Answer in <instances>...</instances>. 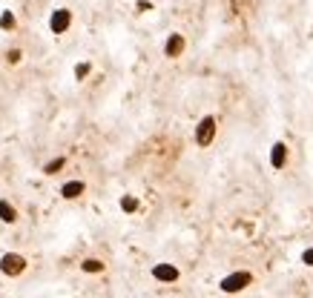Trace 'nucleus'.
Masks as SVG:
<instances>
[{"mask_svg":"<svg viewBox=\"0 0 313 298\" xmlns=\"http://www.w3.org/2000/svg\"><path fill=\"white\" fill-rule=\"evenodd\" d=\"M250 284H253V272H247V269H236V272L224 275V278L219 281L221 293H227V296H236V293L247 290Z\"/></svg>","mask_w":313,"mask_h":298,"instance_id":"f257e3e1","label":"nucleus"},{"mask_svg":"<svg viewBox=\"0 0 313 298\" xmlns=\"http://www.w3.org/2000/svg\"><path fill=\"white\" fill-rule=\"evenodd\" d=\"M216 118L213 115H204V118L198 120V126H195V144L198 147H210L213 144V138H216Z\"/></svg>","mask_w":313,"mask_h":298,"instance_id":"f03ea898","label":"nucleus"},{"mask_svg":"<svg viewBox=\"0 0 313 298\" xmlns=\"http://www.w3.org/2000/svg\"><path fill=\"white\" fill-rule=\"evenodd\" d=\"M0 269H3V275H20L23 269H26V258L23 255H17V252H6L3 258H0Z\"/></svg>","mask_w":313,"mask_h":298,"instance_id":"7ed1b4c3","label":"nucleus"},{"mask_svg":"<svg viewBox=\"0 0 313 298\" xmlns=\"http://www.w3.org/2000/svg\"><path fill=\"white\" fill-rule=\"evenodd\" d=\"M69 26H72V12L69 9H55L52 17H49V29L55 32V34H63Z\"/></svg>","mask_w":313,"mask_h":298,"instance_id":"20e7f679","label":"nucleus"},{"mask_svg":"<svg viewBox=\"0 0 313 298\" xmlns=\"http://www.w3.org/2000/svg\"><path fill=\"white\" fill-rule=\"evenodd\" d=\"M284 164H287V144L284 141H276L270 147V166L279 172V169H284Z\"/></svg>","mask_w":313,"mask_h":298,"instance_id":"39448f33","label":"nucleus"},{"mask_svg":"<svg viewBox=\"0 0 313 298\" xmlns=\"http://www.w3.org/2000/svg\"><path fill=\"white\" fill-rule=\"evenodd\" d=\"M153 278L164 281V284H173V281H178V267H173V264H156L153 267Z\"/></svg>","mask_w":313,"mask_h":298,"instance_id":"423d86ee","label":"nucleus"},{"mask_svg":"<svg viewBox=\"0 0 313 298\" xmlns=\"http://www.w3.org/2000/svg\"><path fill=\"white\" fill-rule=\"evenodd\" d=\"M181 52H184V37L181 34H170L167 43H164V55L167 58H181Z\"/></svg>","mask_w":313,"mask_h":298,"instance_id":"0eeeda50","label":"nucleus"},{"mask_svg":"<svg viewBox=\"0 0 313 298\" xmlns=\"http://www.w3.org/2000/svg\"><path fill=\"white\" fill-rule=\"evenodd\" d=\"M84 189H87V183L84 181H66L61 186V195L66 198V201H72V198H81L84 195Z\"/></svg>","mask_w":313,"mask_h":298,"instance_id":"6e6552de","label":"nucleus"},{"mask_svg":"<svg viewBox=\"0 0 313 298\" xmlns=\"http://www.w3.org/2000/svg\"><path fill=\"white\" fill-rule=\"evenodd\" d=\"M0 221L3 224H15L17 221V209L12 207L9 201H0Z\"/></svg>","mask_w":313,"mask_h":298,"instance_id":"1a4fd4ad","label":"nucleus"},{"mask_svg":"<svg viewBox=\"0 0 313 298\" xmlns=\"http://www.w3.org/2000/svg\"><path fill=\"white\" fill-rule=\"evenodd\" d=\"M81 269H84V272H89V275H95V272H104V261H98V258H87V261L81 264Z\"/></svg>","mask_w":313,"mask_h":298,"instance_id":"9d476101","label":"nucleus"},{"mask_svg":"<svg viewBox=\"0 0 313 298\" xmlns=\"http://www.w3.org/2000/svg\"><path fill=\"white\" fill-rule=\"evenodd\" d=\"M63 166H66V158H55V161H49V164L43 166V172H46V175H58Z\"/></svg>","mask_w":313,"mask_h":298,"instance_id":"9b49d317","label":"nucleus"},{"mask_svg":"<svg viewBox=\"0 0 313 298\" xmlns=\"http://www.w3.org/2000/svg\"><path fill=\"white\" fill-rule=\"evenodd\" d=\"M121 209H124V212H135V209H138V198H135V195H124V198H121Z\"/></svg>","mask_w":313,"mask_h":298,"instance_id":"f8f14e48","label":"nucleus"},{"mask_svg":"<svg viewBox=\"0 0 313 298\" xmlns=\"http://www.w3.org/2000/svg\"><path fill=\"white\" fill-rule=\"evenodd\" d=\"M0 29H15V15L12 12H3L0 15Z\"/></svg>","mask_w":313,"mask_h":298,"instance_id":"ddd939ff","label":"nucleus"},{"mask_svg":"<svg viewBox=\"0 0 313 298\" xmlns=\"http://www.w3.org/2000/svg\"><path fill=\"white\" fill-rule=\"evenodd\" d=\"M89 69H92L89 63H78V66H75V78H78V81H84V78L89 75Z\"/></svg>","mask_w":313,"mask_h":298,"instance_id":"4468645a","label":"nucleus"},{"mask_svg":"<svg viewBox=\"0 0 313 298\" xmlns=\"http://www.w3.org/2000/svg\"><path fill=\"white\" fill-rule=\"evenodd\" d=\"M302 264H308V267H313V247H311V249H305V252H302Z\"/></svg>","mask_w":313,"mask_h":298,"instance_id":"2eb2a0df","label":"nucleus"},{"mask_svg":"<svg viewBox=\"0 0 313 298\" xmlns=\"http://www.w3.org/2000/svg\"><path fill=\"white\" fill-rule=\"evenodd\" d=\"M6 58H9V63H20V49H12Z\"/></svg>","mask_w":313,"mask_h":298,"instance_id":"dca6fc26","label":"nucleus"}]
</instances>
